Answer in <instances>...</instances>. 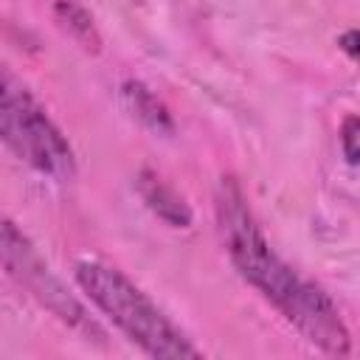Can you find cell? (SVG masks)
I'll return each instance as SVG.
<instances>
[{
    "label": "cell",
    "mask_w": 360,
    "mask_h": 360,
    "mask_svg": "<svg viewBox=\"0 0 360 360\" xmlns=\"http://www.w3.org/2000/svg\"><path fill=\"white\" fill-rule=\"evenodd\" d=\"M217 219L225 250L239 276L253 284L312 346L338 357L352 354V335L332 298L318 284L298 276L270 248L259 222L245 205L242 188L225 177L217 191Z\"/></svg>",
    "instance_id": "obj_1"
},
{
    "label": "cell",
    "mask_w": 360,
    "mask_h": 360,
    "mask_svg": "<svg viewBox=\"0 0 360 360\" xmlns=\"http://www.w3.org/2000/svg\"><path fill=\"white\" fill-rule=\"evenodd\" d=\"M76 281L87 298L149 357L183 360L200 357L202 352L160 312V307L121 270L87 259L76 264Z\"/></svg>",
    "instance_id": "obj_2"
},
{
    "label": "cell",
    "mask_w": 360,
    "mask_h": 360,
    "mask_svg": "<svg viewBox=\"0 0 360 360\" xmlns=\"http://www.w3.org/2000/svg\"><path fill=\"white\" fill-rule=\"evenodd\" d=\"M0 143L39 174L53 180H70L76 174L73 146L37 96L6 65H0Z\"/></svg>",
    "instance_id": "obj_3"
},
{
    "label": "cell",
    "mask_w": 360,
    "mask_h": 360,
    "mask_svg": "<svg viewBox=\"0 0 360 360\" xmlns=\"http://www.w3.org/2000/svg\"><path fill=\"white\" fill-rule=\"evenodd\" d=\"M0 264L8 270L11 278H17L20 287H25L62 323L79 329L90 340H101L104 338L101 326L90 318V312L82 307V301H76L68 292V287L48 267V262L42 259V253L34 248V242L3 211H0Z\"/></svg>",
    "instance_id": "obj_4"
},
{
    "label": "cell",
    "mask_w": 360,
    "mask_h": 360,
    "mask_svg": "<svg viewBox=\"0 0 360 360\" xmlns=\"http://www.w3.org/2000/svg\"><path fill=\"white\" fill-rule=\"evenodd\" d=\"M138 194H141V200L146 202V208H149L152 214H158L166 225H172V228H188V225H191L194 214H191L188 202H186V200L174 191V186H169L160 174L143 169V172L138 174Z\"/></svg>",
    "instance_id": "obj_5"
},
{
    "label": "cell",
    "mask_w": 360,
    "mask_h": 360,
    "mask_svg": "<svg viewBox=\"0 0 360 360\" xmlns=\"http://www.w3.org/2000/svg\"><path fill=\"white\" fill-rule=\"evenodd\" d=\"M121 96H124L129 112H132L146 129H152L155 135H172V132H174L172 112L166 110V104H163L143 82H135V79L124 82Z\"/></svg>",
    "instance_id": "obj_6"
},
{
    "label": "cell",
    "mask_w": 360,
    "mask_h": 360,
    "mask_svg": "<svg viewBox=\"0 0 360 360\" xmlns=\"http://www.w3.org/2000/svg\"><path fill=\"white\" fill-rule=\"evenodd\" d=\"M56 20L62 22V28L84 48V51H101V37H98V31H96V25H93V17L82 8V6H76V3H70V0H59L56 3Z\"/></svg>",
    "instance_id": "obj_7"
},
{
    "label": "cell",
    "mask_w": 360,
    "mask_h": 360,
    "mask_svg": "<svg viewBox=\"0 0 360 360\" xmlns=\"http://www.w3.org/2000/svg\"><path fill=\"white\" fill-rule=\"evenodd\" d=\"M357 135H360L357 115H346L343 118V127H340V149H343V158H346L349 166L357 163Z\"/></svg>",
    "instance_id": "obj_8"
},
{
    "label": "cell",
    "mask_w": 360,
    "mask_h": 360,
    "mask_svg": "<svg viewBox=\"0 0 360 360\" xmlns=\"http://www.w3.org/2000/svg\"><path fill=\"white\" fill-rule=\"evenodd\" d=\"M338 45L349 53V59H357V31H354V28H349V31L338 39Z\"/></svg>",
    "instance_id": "obj_9"
}]
</instances>
